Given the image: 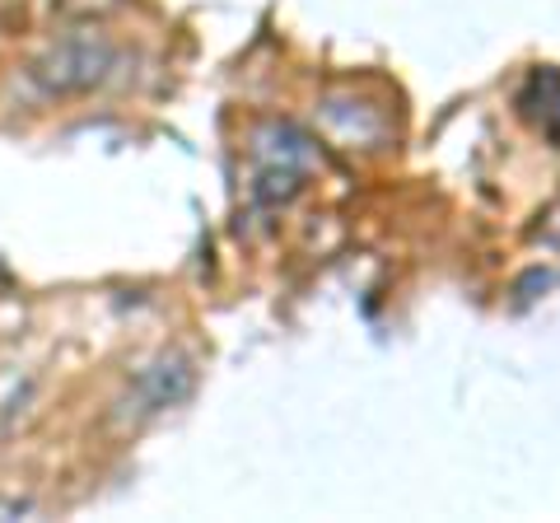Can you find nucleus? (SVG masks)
I'll return each instance as SVG.
<instances>
[{
	"label": "nucleus",
	"mask_w": 560,
	"mask_h": 523,
	"mask_svg": "<svg viewBox=\"0 0 560 523\" xmlns=\"http://www.w3.org/2000/svg\"><path fill=\"white\" fill-rule=\"evenodd\" d=\"M113 61H117V51L103 33H70V38L47 47L43 57L28 66V75L43 94H84V90H94V84H103V75L113 71Z\"/></svg>",
	"instance_id": "obj_1"
},
{
	"label": "nucleus",
	"mask_w": 560,
	"mask_h": 523,
	"mask_svg": "<svg viewBox=\"0 0 560 523\" xmlns=\"http://www.w3.org/2000/svg\"><path fill=\"white\" fill-rule=\"evenodd\" d=\"M191 388V370L183 360H160L154 370L140 374V393H150V411L154 407H168Z\"/></svg>",
	"instance_id": "obj_2"
}]
</instances>
